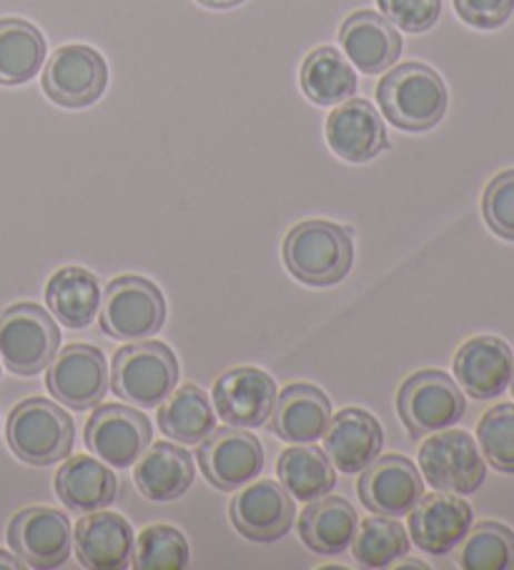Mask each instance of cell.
Masks as SVG:
<instances>
[{"label": "cell", "instance_id": "6da1fadb", "mask_svg": "<svg viewBox=\"0 0 514 570\" xmlns=\"http://www.w3.org/2000/svg\"><path fill=\"white\" fill-rule=\"evenodd\" d=\"M382 116L399 131L424 134L439 126L449 106L442 76L427 63H399L377 86Z\"/></svg>", "mask_w": 514, "mask_h": 570}, {"label": "cell", "instance_id": "7a4b0ae2", "mask_svg": "<svg viewBox=\"0 0 514 570\" xmlns=\"http://www.w3.org/2000/svg\"><path fill=\"white\" fill-rule=\"evenodd\" d=\"M284 264L306 287H334L354 264L352 229L324 219L296 224L284 239Z\"/></svg>", "mask_w": 514, "mask_h": 570}, {"label": "cell", "instance_id": "3957f363", "mask_svg": "<svg viewBox=\"0 0 514 570\" xmlns=\"http://www.w3.org/2000/svg\"><path fill=\"white\" fill-rule=\"evenodd\" d=\"M6 438L13 455L26 465L48 468L71 455L76 428L71 415L56 402L31 397L8 415Z\"/></svg>", "mask_w": 514, "mask_h": 570}, {"label": "cell", "instance_id": "277c9868", "mask_svg": "<svg viewBox=\"0 0 514 570\" xmlns=\"http://www.w3.org/2000/svg\"><path fill=\"white\" fill-rule=\"evenodd\" d=\"M179 382V360L171 347L156 340H141L121 347L113 357L111 390L128 405L158 407Z\"/></svg>", "mask_w": 514, "mask_h": 570}, {"label": "cell", "instance_id": "5b68a950", "mask_svg": "<svg viewBox=\"0 0 514 570\" xmlns=\"http://www.w3.org/2000/svg\"><path fill=\"white\" fill-rule=\"evenodd\" d=\"M98 322L111 340L141 342L156 337L166 322L164 292L138 274L116 277L103 292Z\"/></svg>", "mask_w": 514, "mask_h": 570}, {"label": "cell", "instance_id": "8992f818", "mask_svg": "<svg viewBox=\"0 0 514 570\" xmlns=\"http://www.w3.org/2000/svg\"><path fill=\"white\" fill-rule=\"evenodd\" d=\"M61 332L51 314L33 302H21L0 314V357L18 377H33L51 365Z\"/></svg>", "mask_w": 514, "mask_h": 570}, {"label": "cell", "instance_id": "52a82bcc", "mask_svg": "<svg viewBox=\"0 0 514 570\" xmlns=\"http://www.w3.org/2000/svg\"><path fill=\"white\" fill-rule=\"evenodd\" d=\"M397 410L402 425L412 438H427L457 425L464 417L467 402L449 375L437 370H422L402 382Z\"/></svg>", "mask_w": 514, "mask_h": 570}, {"label": "cell", "instance_id": "ba28073f", "mask_svg": "<svg viewBox=\"0 0 514 570\" xmlns=\"http://www.w3.org/2000/svg\"><path fill=\"white\" fill-rule=\"evenodd\" d=\"M419 470L439 493L472 495L487 478V465L477 442L464 430H439L419 448Z\"/></svg>", "mask_w": 514, "mask_h": 570}, {"label": "cell", "instance_id": "9c48e42d", "mask_svg": "<svg viewBox=\"0 0 514 570\" xmlns=\"http://www.w3.org/2000/svg\"><path fill=\"white\" fill-rule=\"evenodd\" d=\"M43 94L56 106L88 108L101 101L108 86L106 58L91 46L71 43L56 48L43 68Z\"/></svg>", "mask_w": 514, "mask_h": 570}, {"label": "cell", "instance_id": "30bf717a", "mask_svg": "<svg viewBox=\"0 0 514 570\" xmlns=\"http://www.w3.org/2000/svg\"><path fill=\"white\" fill-rule=\"evenodd\" d=\"M196 460L206 483L224 493H234L261 475L264 445L241 428H214L211 435L199 442Z\"/></svg>", "mask_w": 514, "mask_h": 570}, {"label": "cell", "instance_id": "8fae6325", "mask_svg": "<svg viewBox=\"0 0 514 570\" xmlns=\"http://www.w3.org/2000/svg\"><path fill=\"white\" fill-rule=\"evenodd\" d=\"M151 438V420L144 412L128 405H98L86 425L83 442L106 465L126 470L136 465Z\"/></svg>", "mask_w": 514, "mask_h": 570}, {"label": "cell", "instance_id": "7c38bea8", "mask_svg": "<svg viewBox=\"0 0 514 570\" xmlns=\"http://www.w3.org/2000/svg\"><path fill=\"white\" fill-rule=\"evenodd\" d=\"M8 543L28 568H58L71 558V520L56 508H26L8 523Z\"/></svg>", "mask_w": 514, "mask_h": 570}, {"label": "cell", "instance_id": "4fadbf2b", "mask_svg": "<svg viewBox=\"0 0 514 570\" xmlns=\"http://www.w3.org/2000/svg\"><path fill=\"white\" fill-rule=\"evenodd\" d=\"M46 387L66 407L93 410L108 392L106 355L93 345H68L48 365Z\"/></svg>", "mask_w": 514, "mask_h": 570}, {"label": "cell", "instance_id": "5bb4252c", "mask_svg": "<svg viewBox=\"0 0 514 570\" xmlns=\"http://www.w3.org/2000/svg\"><path fill=\"white\" fill-rule=\"evenodd\" d=\"M424 495V480L417 465L404 455L377 458L362 470L359 498L372 515L404 518Z\"/></svg>", "mask_w": 514, "mask_h": 570}, {"label": "cell", "instance_id": "9a60e30c", "mask_svg": "<svg viewBox=\"0 0 514 570\" xmlns=\"http://www.w3.org/2000/svg\"><path fill=\"white\" fill-rule=\"evenodd\" d=\"M214 407L226 425L254 430L269 422L276 405V382L259 367L224 372L214 385Z\"/></svg>", "mask_w": 514, "mask_h": 570}, {"label": "cell", "instance_id": "2e32d148", "mask_svg": "<svg viewBox=\"0 0 514 570\" xmlns=\"http://www.w3.org/2000/svg\"><path fill=\"white\" fill-rule=\"evenodd\" d=\"M231 525L254 543H276L289 533L296 518L294 498L274 480H256L231 498Z\"/></svg>", "mask_w": 514, "mask_h": 570}, {"label": "cell", "instance_id": "e0dca14e", "mask_svg": "<svg viewBox=\"0 0 514 570\" xmlns=\"http://www.w3.org/2000/svg\"><path fill=\"white\" fill-rule=\"evenodd\" d=\"M326 144L344 161L367 164L389 149V136L372 101L349 98L326 119Z\"/></svg>", "mask_w": 514, "mask_h": 570}, {"label": "cell", "instance_id": "ac0fdd59", "mask_svg": "<svg viewBox=\"0 0 514 570\" xmlns=\"http://www.w3.org/2000/svg\"><path fill=\"white\" fill-rule=\"evenodd\" d=\"M324 452L339 473L357 475L382 455L384 430L372 412L347 407L332 415L324 432Z\"/></svg>", "mask_w": 514, "mask_h": 570}, {"label": "cell", "instance_id": "d6986e66", "mask_svg": "<svg viewBox=\"0 0 514 570\" xmlns=\"http://www.w3.org/2000/svg\"><path fill=\"white\" fill-rule=\"evenodd\" d=\"M472 508L454 493H432L409 513V533L419 550L429 556H447L472 528Z\"/></svg>", "mask_w": 514, "mask_h": 570}, {"label": "cell", "instance_id": "ffe728a7", "mask_svg": "<svg viewBox=\"0 0 514 570\" xmlns=\"http://www.w3.org/2000/svg\"><path fill=\"white\" fill-rule=\"evenodd\" d=\"M514 355L510 345L492 334H477L464 342L454 357L457 385L474 400L500 397L512 380Z\"/></svg>", "mask_w": 514, "mask_h": 570}, {"label": "cell", "instance_id": "44dd1931", "mask_svg": "<svg viewBox=\"0 0 514 570\" xmlns=\"http://www.w3.org/2000/svg\"><path fill=\"white\" fill-rule=\"evenodd\" d=\"M339 43L357 71L379 76L399 61L402 36L377 11H357L342 23Z\"/></svg>", "mask_w": 514, "mask_h": 570}, {"label": "cell", "instance_id": "7402d4cb", "mask_svg": "<svg viewBox=\"0 0 514 570\" xmlns=\"http://www.w3.org/2000/svg\"><path fill=\"white\" fill-rule=\"evenodd\" d=\"M76 558L88 570H123L131 566L136 535L131 523L118 513H86L76 523Z\"/></svg>", "mask_w": 514, "mask_h": 570}, {"label": "cell", "instance_id": "603a6c76", "mask_svg": "<svg viewBox=\"0 0 514 570\" xmlns=\"http://www.w3.org/2000/svg\"><path fill=\"white\" fill-rule=\"evenodd\" d=\"M332 422V400L326 392L306 382H296L276 395V405L266 425L276 438L294 445H309L324 438Z\"/></svg>", "mask_w": 514, "mask_h": 570}, {"label": "cell", "instance_id": "cb8c5ba5", "mask_svg": "<svg viewBox=\"0 0 514 570\" xmlns=\"http://www.w3.org/2000/svg\"><path fill=\"white\" fill-rule=\"evenodd\" d=\"M194 458L179 442H156L136 460L134 480L141 495L154 503H171L186 495L194 483Z\"/></svg>", "mask_w": 514, "mask_h": 570}, {"label": "cell", "instance_id": "d4e9b609", "mask_svg": "<svg viewBox=\"0 0 514 570\" xmlns=\"http://www.w3.org/2000/svg\"><path fill=\"white\" fill-rule=\"evenodd\" d=\"M359 515L352 503L339 495L309 500L299 515V535L316 556L334 558L347 553L357 535Z\"/></svg>", "mask_w": 514, "mask_h": 570}, {"label": "cell", "instance_id": "484cf974", "mask_svg": "<svg viewBox=\"0 0 514 570\" xmlns=\"http://www.w3.org/2000/svg\"><path fill=\"white\" fill-rule=\"evenodd\" d=\"M56 495L73 513L103 510L118 495V478L111 465H103L91 455H68L53 480Z\"/></svg>", "mask_w": 514, "mask_h": 570}, {"label": "cell", "instance_id": "4316f807", "mask_svg": "<svg viewBox=\"0 0 514 570\" xmlns=\"http://www.w3.org/2000/svg\"><path fill=\"white\" fill-rule=\"evenodd\" d=\"M101 284L83 267L58 269L46 284V304L68 330H83L101 309Z\"/></svg>", "mask_w": 514, "mask_h": 570}, {"label": "cell", "instance_id": "83f0119b", "mask_svg": "<svg viewBox=\"0 0 514 570\" xmlns=\"http://www.w3.org/2000/svg\"><path fill=\"white\" fill-rule=\"evenodd\" d=\"M357 68L334 46H319L304 58L302 91L316 106H339L357 96Z\"/></svg>", "mask_w": 514, "mask_h": 570}, {"label": "cell", "instance_id": "f1b7e54d", "mask_svg": "<svg viewBox=\"0 0 514 570\" xmlns=\"http://www.w3.org/2000/svg\"><path fill=\"white\" fill-rule=\"evenodd\" d=\"M214 428V402L201 387L184 385L158 405V430L179 445H199Z\"/></svg>", "mask_w": 514, "mask_h": 570}, {"label": "cell", "instance_id": "f546056e", "mask_svg": "<svg viewBox=\"0 0 514 570\" xmlns=\"http://www.w3.org/2000/svg\"><path fill=\"white\" fill-rule=\"evenodd\" d=\"M46 38L23 18H0V86L33 81L46 63Z\"/></svg>", "mask_w": 514, "mask_h": 570}, {"label": "cell", "instance_id": "4dcf8cb0", "mask_svg": "<svg viewBox=\"0 0 514 570\" xmlns=\"http://www.w3.org/2000/svg\"><path fill=\"white\" fill-rule=\"evenodd\" d=\"M276 475L291 498L309 503L322 495H329L336 488V470L326 452L319 448H289L279 455Z\"/></svg>", "mask_w": 514, "mask_h": 570}, {"label": "cell", "instance_id": "1f68e13d", "mask_svg": "<svg viewBox=\"0 0 514 570\" xmlns=\"http://www.w3.org/2000/svg\"><path fill=\"white\" fill-rule=\"evenodd\" d=\"M352 553L362 568H387L409 553V535L399 518H364L352 540Z\"/></svg>", "mask_w": 514, "mask_h": 570}, {"label": "cell", "instance_id": "d6a6232c", "mask_svg": "<svg viewBox=\"0 0 514 570\" xmlns=\"http://www.w3.org/2000/svg\"><path fill=\"white\" fill-rule=\"evenodd\" d=\"M464 570H514V533L502 523H480L469 528L457 553Z\"/></svg>", "mask_w": 514, "mask_h": 570}, {"label": "cell", "instance_id": "836d02e7", "mask_svg": "<svg viewBox=\"0 0 514 570\" xmlns=\"http://www.w3.org/2000/svg\"><path fill=\"white\" fill-rule=\"evenodd\" d=\"M191 563L189 540L174 525H148L136 538L131 566L136 570H184Z\"/></svg>", "mask_w": 514, "mask_h": 570}, {"label": "cell", "instance_id": "e575fe53", "mask_svg": "<svg viewBox=\"0 0 514 570\" xmlns=\"http://www.w3.org/2000/svg\"><path fill=\"white\" fill-rule=\"evenodd\" d=\"M477 442L482 458L494 470L514 475V405L502 402L484 412L477 425Z\"/></svg>", "mask_w": 514, "mask_h": 570}, {"label": "cell", "instance_id": "d590c367", "mask_svg": "<svg viewBox=\"0 0 514 570\" xmlns=\"http://www.w3.org/2000/svg\"><path fill=\"white\" fill-rule=\"evenodd\" d=\"M482 214L500 239L514 242V169L494 176L482 196Z\"/></svg>", "mask_w": 514, "mask_h": 570}, {"label": "cell", "instance_id": "8d00e7d4", "mask_svg": "<svg viewBox=\"0 0 514 570\" xmlns=\"http://www.w3.org/2000/svg\"><path fill=\"white\" fill-rule=\"evenodd\" d=\"M382 16L404 33H427L442 16V0H377Z\"/></svg>", "mask_w": 514, "mask_h": 570}, {"label": "cell", "instance_id": "74e56055", "mask_svg": "<svg viewBox=\"0 0 514 570\" xmlns=\"http://www.w3.org/2000/svg\"><path fill=\"white\" fill-rule=\"evenodd\" d=\"M454 11L467 26L494 31L512 18L514 0H454Z\"/></svg>", "mask_w": 514, "mask_h": 570}, {"label": "cell", "instance_id": "f35d334b", "mask_svg": "<svg viewBox=\"0 0 514 570\" xmlns=\"http://www.w3.org/2000/svg\"><path fill=\"white\" fill-rule=\"evenodd\" d=\"M196 3L211 8V11H231V8L246 3V0H196Z\"/></svg>", "mask_w": 514, "mask_h": 570}, {"label": "cell", "instance_id": "ab89813d", "mask_svg": "<svg viewBox=\"0 0 514 570\" xmlns=\"http://www.w3.org/2000/svg\"><path fill=\"white\" fill-rule=\"evenodd\" d=\"M0 568L18 570V568H23V560H18V556H11V553H6V550H0Z\"/></svg>", "mask_w": 514, "mask_h": 570}, {"label": "cell", "instance_id": "60d3db41", "mask_svg": "<svg viewBox=\"0 0 514 570\" xmlns=\"http://www.w3.org/2000/svg\"><path fill=\"white\" fill-rule=\"evenodd\" d=\"M510 382H512V392H514V367H512V380Z\"/></svg>", "mask_w": 514, "mask_h": 570}]
</instances>
